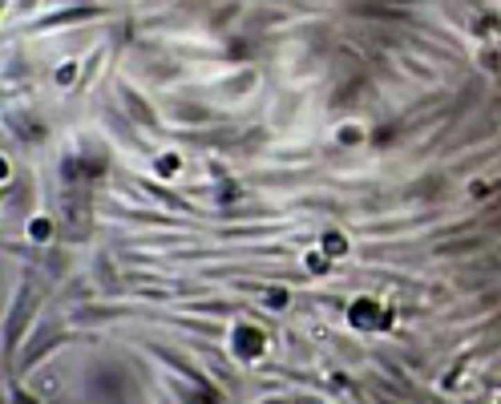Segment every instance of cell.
<instances>
[{"mask_svg":"<svg viewBox=\"0 0 501 404\" xmlns=\"http://www.w3.org/2000/svg\"><path fill=\"white\" fill-rule=\"evenodd\" d=\"M61 170H65L69 182H85V178H101V174H105V162H101V158H69Z\"/></svg>","mask_w":501,"mask_h":404,"instance_id":"cell-3","label":"cell"},{"mask_svg":"<svg viewBox=\"0 0 501 404\" xmlns=\"http://www.w3.org/2000/svg\"><path fill=\"white\" fill-rule=\"evenodd\" d=\"M267 304H271V308H287V291H283V287H271Z\"/></svg>","mask_w":501,"mask_h":404,"instance_id":"cell-10","label":"cell"},{"mask_svg":"<svg viewBox=\"0 0 501 404\" xmlns=\"http://www.w3.org/2000/svg\"><path fill=\"white\" fill-rule=\"evenodd\" d=\"M498 28H501L498 17H477V21H473V33H477V37H493Z\"/></svg>","mask_w":501,"mask_h":404,"instance_id":"cell-4","label":"cell"},{"mask_svg":"<svg viewBox=\"0 0 501 404\" xmlns=\"http://www.w3.org/2000/svg\"><path fill=\"white\" fill-rule=\"evenodd\" d=\"M324 251H328V255H344V251H348L344 235H328V238H324Z\"/></svg>","mask_w":501,"mask_h":404,"instance_id":"cell-8","label":"cell"},{"mask_svg":"<svg viewBox=\"0 0 501 404\" xmlns=\"http://www.w3.org/2000/svg\"><path fill=\"white\" fill-rule=\"evenodd\" d=\"M73 77H77V65H65V69H57V81H61V85H69Z\"/></svg>","mask_w":501,"mask_h":404,"instance_id":"cell-11","label":"cell"},{"mask_svg":"<svg viewBox=\"0 0 501 404\" xmlns=\"http://www.w3.org/2000/svg\"><path fill=\"white\" fill-rule=\"evenodd\" d=\"M348 319H352V328H384L388 324V315L376 299H356L352 308H348Z\"/></svg>","mask_w":501,"mask_h":404,"instance_id":"cell-2","label":"cell"},{"mask_svg":"<svg viewBox=\"0 0 501 404\" xmlns=\"http://www.w3.org/2000/svg\"><path fill=\"white\" fill-rule=\"evenodd\" d=\"M481 65H485V69H501V57L498 53H481Z\"/></svg>","mask_w":501,"mask_h":404,"instance_id":"cell-12","label":"cell"},{"mask_svg":"<svg viewBox=\"0 0 501 404\" xmlns=\"http://www.w3.org/2000/svg\"><path fill=\"white\" fill-rule=\"evenodd\" d=\"M308 271L311 275H324V271H328V255H315V251H311L308 255Z\"/></svg>","mask_w":501,"mask_h":404,"instance_id":"cell-9","label":"cell"},{"mask_svg":"<svg viewBox=\"0 0 501 404\" xmlns=\"http://www.w3.org/2000/svg\"><path fill=\"white\" fill-rule=\"evenodd\" d=\"M28 235L37 238V243H45V238L53 235V222H49V218H33V222H28Z\"/></svg>","mask_w":501,"mask_h":404,"instance_id":"cell-5","label":"cell"},{"mask_svg":"<svg viewBox=\"0 0 501 404\" xmlns=\"http://www.w3.org/2000/svg\"><path fill=\"white\" fill-rule=\"evenodd\" d=\"M473 247H481L477 238H469V243H453V247H441V251H473Z\"/></svg>","mask_w":501,"mask_h":404,"instance_id":"cell-13","label":"cell"},{"mask_svg":"<svg viewBox=\"0 0 501 404\" xmlns=\"http://www.w3.org/2000/svg\"><path fill=\"white\" fill-rule=\"evenodd\" d=\"M231 348H235V356L255 360V356H263V348H267V335H263L259 328H251V324H239L235 335H231Z\"/></svg>","mask_w":501,"mask_h":404,"instance_id":"cell-1","label":"cell"},{"mask_svg":"<svg viewBox=\"0 0 501 404\" xmlns=\"http://www.w3.org/2000/svg\"><path fill=\"white\" fill-rule=\"evenodd\" d=\"M340 142H344V146L364 142V130H360V125H340Z\"/></svg>","mask_w":501,"mask_h":404,"instance_id":"cell-7","label":"cell"},{"mask_svg":"<svg viewBox=\"0 0 501 404\" xmlns=\"http://www.w3.org/2000/svg\"><path fill=\"white\" fill-rule=\"evenodd\" d=\"M178 166H182V162H178V154H162V158H158V174H162V178H166V174H178Z\"/></svg>","mask_w":501,"mask_h":404,"instance_id":"cell-6","label":"cell"}]
</instances>
